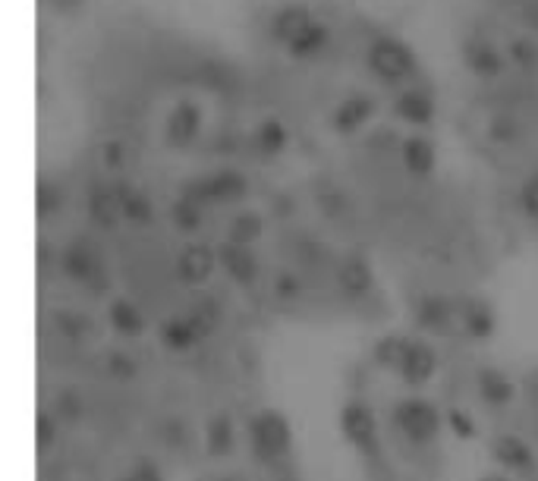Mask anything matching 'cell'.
I'll return each mask as SVG.
<instances>
[{
  "instance_id": "31",
  "label": "cell",
  "mask_w": 538,
  "mask_h": 481,
  "mask_svg": "<svg viewBox=\"0 0 538 481\" xmlns=\"http://www.w3.org/2000/svg\"><path fill=\"white\" fill-rule=\"evenodd\" d=\"M35 441H38V450H48V447H51V441H54V415H48V412H38Z\"/></svg>"
},
{
  "instance_id": "30",
  "label": "cell",
  "mask_w": 538,
  "mask_h": 481,
  "mask_svg": "<svg viewBox=\"0 0 538 481\" xmlns=\"http://www.w3.org/2000/svg\"><path fill=\"white\" fill-rule=\"evenodd\" d=\"M57 327L63 334H67L70 340H82L85 334H89V321H85V315H60L57 318Z\"/></svg>"
},
{
  "instance_id": "22",
  "label": "cell",
  "mask_w": 538,
  "mask_h": 481,
  "mask_svg": "<svg viewBox=\"0 0 538 481\" xmlns=\"http://www.w3.org/2000/svg\"><path fill=\"white\" fill-rule=\"evenodd\" d=\"M189 321L196 324V331L199 337H211L214 331H218V324H221V302L218 299H211V296H202L199 302H192L189 305Z\"/></svg>"
},
{
  "instance_id": "5",
  "label": "cell",
  "mask_w": 538,
  "mask_h": 481,
  "mask_svg": "<svg viewBox=\"0 0 538 481\" xmlns=\"http://www.w3.org/2000/svg\"><path fill=\"white\" fill-rule=\"evenodd\" d=\"M340 431L353 450L359 453L378 450V422H375V412L365 403H347L340 409Z\"/></svg>"
},
{
  "instance_id": "36",
  "label": "cell",
  "mask_w": 538,
  "mask_h": 481,
  "mask_svg": "<svg viewBox=\"0 0 538 481\" xmlns=\"http://www.w3.org/2000/svg\"><path fill=\"white\" fill-rule=\"evenodd\" d=\"M482 481H510V478H504V475H488V478H482Z\"/></svg>"
},
{
  "instance_id": "18",
  "label": "cell",
  "mask_w": 538,
  "mask_h": 481,
  "mask_svg": "<svg viewBox=\"0 0 538 481\" xmlns=\"http://www.w3.org/2000/svg\"><path fill=\"white\" fill-rule=\"evenodd\" d=\"M400 158H403V164H406V170H410V173H432L435 164H438V151L428 139L410 136L400 148Z\"/></svg>"
},
{
  "instance_id": "32",
  "label": "cell",
  "mask_w": 538,
  "mask_h": 481,
  "mask_svg": "<svg viewBox=\"0 0 538 481\" xmlns=\"http://www.w3.org/2000/svg\"><path fill=\"white\" fill-rule=\"evenodd\" d=\"M520 199H523V211L532 217V221H538V173H535V177H529V180H526Z\"/></svg>"
},
{
  "instance_id": "19",
  "label": "cell",
  "mask_w": 538,
  "mask_h": 481,
  "mask_svg": "<svg viewBox=\"0 0 538 481\" xmlns=\"http://www.w3.org/2000/svg\"><path fill=\"white\" fill-rule=\"evenodd\" d=\"M466 63H469V70L472 73H479V76H498L504 70V57L501 51L491 45V41H469L466 45Z\"/></svg>"
},
{
  "instance_id": "3",
  "label": "cell",
  "mask_w": 538,
  "mask_h": 481,
  "mask_svg": "<svg viewBox=\"0 0 538 481\" xmlns=\"http://www.w3.org/2000/svg\"><path fill=\"white\" fill-rule=\"evenodd\" d=\"M365 60H369V70L387 85H400L416 73L413 51L397 38H375Z\"/></svg>"
},
{
  "instance_id": "26",
  "label": "cell",
  "mask_w": 538,
  "mask_h": 481,
  "mask_svg": "<svg viewBox=\"0 0 538 481\" xmlns=\"http://www.w3.org/2000/svg\"><path fill=\"white\" fill-rule=\"evenodd\" d=\"M258 236H262V217H258L255 211L236 214L233 221H230V227H227V239H230V243L252 246Z\"/></svg>"
},
{
  "instance_id": "16",
  "label": "cell",
  "mask_w": 538,
  "mask_h": 481,
  "mask_svg": "<svg viewBox=\"0 0 538 481\" xmlns=\"http://www.w3.org/2000/svg\"><path fill=\"white\" fill-rule=\"evenodd\" d=\"M476 384H479V393H482V400L488 406H507L513 400V393H516L513 381L498 368H482Z\"/></svg>"
},
{
  "instance_id": "8",
  "label": "cell",
  "mask_w": 538,
  "mask_h": 481,
  "mask_svg": "<svg viewBox=\"0 0 538 481\" xmlns=\"http://www.w3.org/2000/svg\"><path fill=\"white\" fill-rule=\"evenodd\" d=\"M199 129H202V111L192 101H180L174 104V111H170L167 117V142L170 145H192L199 136Z\"/></svg>"
},
{
  "instance_id": "12",
  "label": "cell",
  "mask_w": 538,
  "mask_h": 481,
  "mask_svg": "<svg viewBox=\"0 0 538 481\" xmlns=\"http://www.w3.org/2000/svg\"><path fill=\"white\" fill-rule=\"evenodd\" d=\"M218 255H221L224 271H227L236 283H240V287H249V283L258 277V258L252 255V246L227 243Z\"/></svg>"
},
{
  "instance_id": "11",
  "label": "cell",
  "mask_w": 538,
  "mask_h": 481,
  "mask_svg": "<svg viewBox=\"0 0 538 481\" xmlns=\"http://www.w3.org/2000/svg\"><path fill=\"white\" fill-rule=\"evenodd\" d=\"M491 453L504 469H513V472H532L535 469V456H532L529 444L523 441V437H516V434L494 437Z\"/></svg>"
},
{
  "instance_id": "37",
  "label": "cell",
  "mask_w": 538,
  "mask_h": 481,
  "mask_svg": "<svg viewBox=\"0 0 538 481\" xmlns=\"http://www.w3.org/2000/svg\"><path fill=\"white\" fill-rule=\"evenodd\" d=\"M123 481H139V478H136V475H126Z\"/></svg>"
},
{
  "instance_id": "38",
  "label": "cell",
  "mask_w": 538,
  "mask_h": 481,
  "mask_svg": "<svg viewBox=\"0 0 538 481\" xmlns=\"http://www.w3.org/2000/svg\"><path fill=\"white\" fill-rule=\"evenodd\" d=\"M227 481H236V478H227Z\"/></svg>"
},
{
  "instance_id": "1",
  "label": "cell",
  "mask_w": 538,
  "mask_h": 481,
  "mask_svg": "<svg viewBox=\"0 0 538 481\" xmlns=\"http://www.w3.org/2000/svg\"><path fill=\"white\" fill-rule=\"evenodd\" d=\"M290 444H293V428L284 412L262 409L249 422V447L262 463H277L281 456H287Z\"/></svg>"
},
{
  "instance_id": "28",
  "label": "cell",
  "mask_w": 538,
  "mask_h": 481,
  "mask_svg": "<svg viewBox=\"0 0 538 481\" xmlns=\"http://www.w3.org/2000/svg\"><path fill=\"white\" fill-rule=\"evenodd\" d=\"M120 192H123V221H129V224H148V221H152L155 208L142 192H136V189H120Z\"/></svg>"
},
{
  "instance_id": "13",
  "label": "cell",
  "mask_w": 538,
  "mask_h": 481,
  "mask_svg": "<svg viewBox=\"0 0 538 481\" xmlns=\"http://www.w3.org/2000/svg\"><path fill=\"white\" fill-rule=\"evenodd\" d=\"M89 214L92 221L101 227H114L123 221V192L111 189V186H101L89 195Z\"/></svg>"
},
{
  "instance_id": "9",
  "label": "cell",
  "mask_w": 538,
  "mask_h": 481,
  "mask_svg": "<svg viewBox=\"0 0 538 481\" xmlns=\"http://www.w3.org/2000/svg\"><path fill=\"white\" fill-rule=\"evenodd\" d=\"M315 26H318L315 16L306 7H299V4H290V7H284L281 13L274 16V35L281 38L287 48H296Z\"/></svg>"
},
{
  "instance_id": "25",
  "label": "cell",
  "mask_w": 538,
  "mask_h": 481,
  "mask_svg": "<svg viewBox=\"0 0 538 481\" xmlns=\"http://www.w3.org/2000/svg\"><path fill=\"white\" fill-rule=\"evenodd\" d=\"M170 214H174V227H180L183 233H196L202 227V202L192 192L180 195Z\"/></svg>"
},
{
  "instance_id": "35",
  "label": "cell",
  "mask_w": 538,
  "mask_h": 481,
  "mask_svg": "<svg viewBox=\"0 0 538 481\" xmlns=\"http://www.w3.org/2000/svg\"><path fill=\"white\" fill-rule=\"evenodd\" d=\"M111 375H117V378H133L136 375V362L129 359V356H111Z\"/></svg>"
},
{
  "instance_id": "29",
  "label": "cell",
  "mask_w": 538,
  "mask_h": 481,
  "mask_svg": "<svg viewBox=\"0 0 538 481\" xmlns=\"http://www.w3.org/2000/svg\"><path fill=\"white\" fill-rule=\"evenodd\" d=\"M284 142H287V133L277 120H265L255 129V148L265 151V155H277V151L284 148Z\"/></svg>"
},
{
  "instance_id": "33",
  "label": "cell",
  "mask_w": 538,
  "mask_h": 481,
  "mask_svg": "<svg viewBox=\"0 0 538 481\" xmlns=\"http://www.w3.org/2000/svg\"><path fill=\"white\" fill-rule=\"evenodd\" d=\"M129 475H136L139 481H164L155 459H136V466L129 469Z\"/></svg>"
},
{
  "instance_id": "2",
  "label": "cell",
  "mask_w": 538,
  "mask_h": 481,
  "mask_svg": "<svg viewBox=\"0 0 538 481\" xmlns=\"http://www.w3.org/2000/svg\"><path fill=\"white\" fill-rule=\"evenodd\" d=\"M441 412L435 403L422 397H406L394 406V428L406 437L410 444H428L435 441L441 431Z\"/></svg>"
},
{
  "instance_id": "27",
  "label": "cell",
  "mask_w": 538,
  "mask_h": 481,
  "mask_svg": "<svg viewBox=\"0 0 538 481\" xmlns=\"http://www.w3.org/2000/svg\"><path fill=\"white\" fill-rule=\"evenodd\" d=\"M369 117H372V101L369 98H353L337 111L334 126L340 129V133H353V129L362 126Z\"/></svg>"
},
{
  "instance_id": "4",
  "label": "cell",
  "mask_w": 538,
  "mask_h": 481,
  "mask_svg": "<svg viewBox=\"0 0 538 481\" xmlns=\"http://www.w3.org/2000/svg\"><path fill=\"white\" fill-rule=\"evenodd\" d=\"M394 375L403 381V384H410V387H422L435 378V371H438V356H435V349L422 343V340H410L406 337L403 349H400V356L394 362Z\"/></svg>"
},
{
  "instance_id": "6",
  "label": "cell",
  "mask_w": 538,
  "mask_h": 481,
  "mask_svg": "<svg viewBox=\"0 0 538 481\" xmlns=\"http://www.w3.org/2000/svg\"><path fill=\"white\" fill-rule=\"evenodd\" d=\"M218 261H221V255L211 246L192 243L177 258V277L186 283V287H202V283H208V277L214 274V268H218Z\"/></svg>"
},
{
  "instance_id": "20",
  "label": "cell",
  "mask_w": 538,
  "mask_h": 481,
  "mask_svg": "<svg viewBox=\"0 0 538 481\" xmlns=\"http://www.w3.org/2000/svg\"><path fill=\"white\" fill-rule=\"evenodd\" d=\"M460 324H463V334L472 340H485L494 331V312L488 302H466L463 312H460Z\"/></svg>"
},
{
  "instance_id": "23",
  "label": "cell",
  "mask_w": 538,
  "mask_h": 481,
  "mask_svg": "<svg viewBox=\"0 0 538 481\" xmlns=\"http://www.w3.org/2000/svg\"><path fill=\"white\" fill-rule=\"evenodd\" d=\"M205 444H208V453L211 456H227L233 450V422L230 415H214L205 428Z\"/></svg>"
},
{
  "instance_id": "24",
  "label": "cell",
  "mask_w": 538,
  "mask_h": 481,
  "mask_svg": "<svg viewBox=\"0 0 538 481\" xmlns=\"http://www.w3.org/2000/svg\"><path fill=\"white\" fill-rule=\"evenodd\" d=\"M63 268H67V274L79 283L85 280H92L98 274V258L92 249H85V246H70L67 255H63Z\"/></svg>"
},
{
  "instance_id": "7",
  "label": "cell",
  "mask_w": 538,
  "mask_h": 481,
  "mask_svg": "<svg viewBox=\"0 0 538 481\" xmlns=\"http://www.w3.org/2000/svg\"><path fill=\"white\" fill-rule=\"evenodd\" d=\"M249 189L246 177L240 170H221V173H214V177L202 180L199 183V192H192L199 202H236V199H243Z\"/></svg>"
},
{
  "instance_id": "10",
  "label": "cell",
  "mask_w": 538,
  "mask_h": 481,
  "mask_svg": "<svg viewBox=\"0 0 538 481\" xmlns=\"http://www.w3.org/2000/svg\"><path fill=\"white\" fill-rule=\"evenodd\" d=\"M416 318H419V324L425 327V331H432V334H447V331H454V324H460L457 305L450 299H444V296L422 299Z\"/></svg>"
},
{
  "instance_id": "21",
  "label": "cell",
  "mask_w": 538,
  "mask_h": 481,
  "mask_svg": "<svg viewBox=\"0 0 538 481\" xmlns=\"http://www.w3.org/2000/svg\"><path fill=\"white\" fill-rule=\"evenodd\" d=\"M107 318H111L114 331H117L120 337H126V340H129V337H139V334L145 331V318H142V312H139L129 299L111 302V309H107Z\"/></svg>"
},
{
  "instance_id": "15",
  "label": "cell",
  "mask_w": 538,
  "mask_h": 481,
  "mask_svg": "<svg viewBox=\"0 0 538 481\" xmlns=\"http://www.w3.org/2000/svg\"><path fill=\"white\" fill-rule=\"evenodd\" d=\"M199 340H202V337H199V331H196V324L189 321L186 312H183V315H174V318H167V321L161 324V343H164L167 349H174V353H186V349H192Z\"/></svg>"
},
{
  "instance_id": "34",
  "label": "cell",
  "mask_w": 538,
  "mask_h": 481,
  "mask_svg": "<svg viewBox=\"0 0 538 481\" xmlns=\"http://www.w3.org/2000/svg\"><path fill=\"white\" fill-rule=\"evenodd\" d=\"M447 419H450V428H454L460 437H472V434H476V425H472V419H469L463 409H454V412L447 415Z\"/></svg>"
},
{
  "instance_id": "14",
  "label": "cell",
  "mask_w": 538,
  "mask_h": 481,
  "mask_svg": "<svg viewBox=\"0 0 538 481\" xmlns=\"http://www.w3.org/2000/svg\"><path fill=\"white\" fill-rule=\"evenodd\" d=\"M337 280H340V290L347 296H365L372 290L375 274H372V265L362 255H350L347 261H343Z\"/></svg>"
},
{
  "instance_id": "17",
  "label": "cell",
  "mask_w": 538,
  "mask_h": 481,
  "mask_svg": "<svg viewBox=\"0 0 538 481\" xmlns=\"http://www.w3.org/2000/svg\"><path fill=\"white\" fill-rule=\"evenodd\" d=\"M394 111L400 114V120H410V123H432L435 101L428 98V92H422V89H403V92L397 95Z\"/></svg>"
}]
</instances>
